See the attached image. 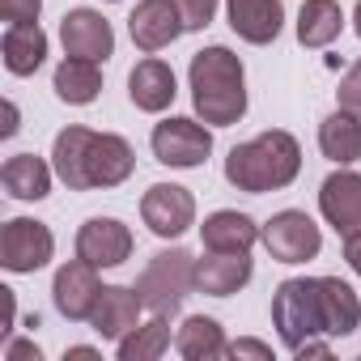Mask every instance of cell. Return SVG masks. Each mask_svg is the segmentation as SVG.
I'll list each match as a JSON object with an SVG mask.
<instances>
[{"label":"cell","mask_w":361,"mask_h":361,"mask_svg":"<svg viewBox=\"0 0 361 361\" xmlns=\"http://www.w3.org/2000/svg\"><path fill=\"white\" fill-rule=\"evenodd\" d=\"M56 174L73 192H85V188H115L132 174L136 157H132V145L115 132H90V128H64L56 136Z\"/></svg>","instance_id":"6da1fadb"},{"label":"cell","mask_w":361,"mask_h":361,"mask_svg":"<svg viewBox=\"0 0 361 361\" xmlns=\"http://www.w3.org/2000/svg\"><path fill=\"white\" fill-rule=\"evenodd\" d=\"M298 170H302V149L289 132H264L247 145H234L226 157V178L238 192H251V196L289 188Z\"/></svg>","instance_id":"7a4b0ae2"},{"label":"cell","mask_w":361,"mask_h":361,"mask_svg":"<svg viewBox=\"0 0 361 361\" xmlns=\"http://www.w3.org/2000/svg\"><path fill=\"white\" fill-rule=\"evenodd\" d=\"M192 102L196 115L213 128H230L247 111L243 64L230 47H204L192 56Z\"/></svg>","instance_id":"3957f363"},{"label":"cell","mask_w":361,"mask_h":361,"mask_svg":"<svg viewBox=\"0 0 361 361\" xmlns=\"http://www.w3.org/2000/svg\"><path fill=\"white\" fill-rule=\"evenodd\" d=\"M192 289H196V259L183 247L157 251L136 281V293H140L145 310H153V314H174Z\"/></svg>","instance_id":"277c9868"},{"label":"cell","mask_w":361,"mask_h":361,"mask_svg":"<svg viewBox=\"0 0 361 361\" xmlns=\"http://www.w3.org/2000/svg\"><path fill=\"white\" fill-rule=\"evenodd\" d=\"M272 323L281 331V340L293 348H302L306 340H314L323 331V302H319V281H285L272 298Z\"/></svg>","instance_id":"5b68a950"},{"label":"cell","mask_w":361,"mask_h":361,"mask_svg":"<svg viewBox=\"0 0 361 361\" xmlns=\"http://www.w3.org/2000/svg\"><path fill=\"white\" fill-rule=\"evenodd\" d=\"M259 238H264V247L272 251V259H281V264H306V259H314L319 247H323L319 226H314L306 213H298V209L276 213V217L259 230Z\"/></svg>","instance_id":"8992f818"},{"label":"cell","mask_w":361,"mask_h":361,"mask_svg":"<svg viewBox=\"0 0 361 361\" xmlns=\"http://www.w3.org/2000/svg\"><path fill=\"white\" fill-rule=\"evenodd\" d=\"M213 153V136L196 119H166L153 128V157L178 170H192Z\"/></svg>","instance_id":"52a82bcc"},{"label":"cell","mask_w":361,"mask_h":361,"mask_svg":"<svg viewBox=\"0 0 361 361\" xmlns=\"http://www.w3.org/2000/svg\"><path fill=\"white\" fill-rule=\"evenodd\" d=\"M51 251H56V243H51V230L43 221L13 217L0 230V264L9 272H39L51 259Z\"/></svg>","instance_id":"ba28073f"},{"label":"cell","mask_w":361,"mask_h":361,"mask_svg":"<svg viewBox=\"0 0 361 361\" xmlns=\"http://www.w3.org/2000/svg\"><path fill=\"white\" fill-rule=\"evenodd\" d=\"M140 217L157 238H178L196 221V200L178 183H153L145 192V200H140Z\"/></svg>","instance_id":"9c48e42d"},{"label":"cell","mask_w":361,"mask_h":361,"mask_svg":"<svg viewBox=\"0 0 361 361\" xmlns=\"http://www.w3.org/2000/svg\"><path fill=\"white\" fill-rule=\"evenodd\" d=\"M128 30H132V43L153 56V51L170 47L188 26H183V13H178L174 0H140L128 18Z\"/></svg>","instance_id":"30bf717a"},{"label":"cell","mask_w":361,"mask_h":361,"mask_svg":"<svg viewBox=\"0 0 361 361\" xmlns=\"http://www.w3.org/2000/svg\"><path fill=\"white\" fill-rule=\"evenodd\" d=\"M319 209H323L327 226H336L340 238L361 234V174L336 170L327 183L319 188Z\"/></svg>","instance_id":"8fae6325"},{"label":"cell","mask_w":361,"mask_h":361,"mask_svg":"<svg viewBox=\"0 0 361 361\" xmlns=\"http://www.w3.org/2000/svg\"><path fill=\"white\" fill-rule=\"evenodd\" d=\"M60 39H64V51L73 60H106L115 51V30L102 13L94 9H73L64 13V26H60Z\"/></svg>","instance_id":"7c38bea8"},{"label":"cell","mask_w":361,"mask_h":361,"mask_svg":"<svg viewBox=\"0 0 361 361\" xmlns=\"http://www.w3.org/2000/svg\"><path fill=\"white\" fill-rule=\"evenodd\" d=\"M77 255L90 259L94 268H115L132 255V234L115 217H90L77 234Z\"/></svg>","instance_id":"4fadbf2b"},{"label":"cell","mask_w":361,"mask_h":361,"mask_svg":"<svg viewBox=\"0 0 361 361\" xmlns=\"http://www.w3.org/2000/svg\"><path fill=\"white\" fill-rule=\"evenodd\" d=\"M51 293H56V310H60L64 319H90V310H94V302H98V293H102V285H98V276H94V264L81 259V255H77L73 264H64V268L56 272Z\"/></svg>","instance_id":"5bb4252c"},{"label":"cell","mask_w":361,"mask_h":361,"mask_svg":"<svg viewBox=\"0 0 361 361\" xmlns=\"http://www.w3.org/2000/svg\"><path fill=\"white\" fill-rule=\"evenodd\" d=\"M251 281V255L247 251H209L196 259V289L209 298H230Z\"/></svg>","instance_id":"9a60e30c"},{"label":"cell","mask_w":361,"mask_h":361,"mask_svg":"<svg viewBox=\"0 0 361 361\" xmlns=\"http://www.w3.org/2000/svg\"><path fill=\"white\" fill-rule=\"evenodd\" d=\"M140 310H145V302H140L136 289L102 285V293H98V302H94V310H90V323H94L98 336H106V340H123V336L136 327Z\"/></svg>","instance_id":"2e32d148"},{"label":"cell","mask_w":361,"mask_h":361,"mask_svg":"<svg viewBox=\"0 0 361 361\" xmlns=\"http://www.w3.org/2000/svg\"><path fill=\"white\" fill-rule=\"evenodd\" d=\"M230 9V26L238 39L264 47L281 35V22H285V5L281 0H226Z\"/></svg>","instance_id":"e0dca14e"},{"label":"cell","mask_w":361,"mask_h":361,"mask_svg":"<svg viewBox=\"0 0 361 361\" xmlns=\"http://www.w3.org/2000/svg\"><path fill=\"white\" fill-rule=\"evenodd\" d=\"M128 94H132L136 111H149V115L166 111V106L174 102V94H178L170 64H161V60H140V64L128 73Z\"/></svg>","instance_id":"ac0fdd59"},{"label":"cell","mask_w":361,"mask_h":361,"mask_svg":"<svg viewBox=\"0 0 361 361\" xmlns=\"http://www.w3.org/2000/svg\"><path fill=\"white\" fill-rule=\"evenodd\" d=\"M319 302H323V336H348L361 323V302L340 276H319Z\"/></svg>","instance_id":"d6986e66"},{"label":"cell","mask_w":361,"mask_h":361,"mask_svg":"<svg viewBox=\"0 0 361 361\" xmlns=\"http://www.w3.org/2000/svg\"><path fill=\"white\" fill-rule=\"evenodd\" d=\"M0 183H5V192L13 200H43L51 192V170L43 157L35 153H18L5 161V170H0Z\"/></svg>","instance_id":"ffe728a7"},{"label":"cell","mask_w":361,"mask_h":361,"mask_svg":"<svg viewBox=\"0 0 361 361\" xmlns=\"http://www.w3.org/2000/svg\"><path fill=\"white\" fill-rule=\"evenodd\" d=\"M47 56V35L39 30V22H13L5 30V68L13 77H30Z\"/></svg>","instance_id":"44dd1931"},{"label":"cell","mask_w":361,"mask_h":361,"mask_svg":"<svg viewBox=\"0 0 361 361\" xmlns=\"http://www.w3.org/2000/svg\"><path fill=\"white\" fill-rule=\"evenodd\" d=\"M200 238H204L209 251H251L255 238H259V226H255L247 213L221 209V213H213V217L200 226Z\"/></svg>","instance_id":"7402d4cb"},{"label":"cell","mask_w":361,"mask_h":361,"mask_svg":"<svg viewBox=\"0 0 361 361\" xmlns=\"http://www.w3.org/2000/svg\"><path fill=\"white\" fill-rule=\"evenodd\" d=\"M319 149H323V157H331V161H357L361 157V115H353V111H336V115H327L323 123H319Z\"/></svg>","instance_id":"603a6c76"},{"label":"cell","mask_w":361,"mask_h":361,"mask_svg":"<svg viewBox=\"0 0 361 361\" xmlns=\"http://www.w3.org/2000/svg\"><path fill=\"white\" fill-rule=\"evenodd\" d=\"M174 348L183 353L188 361H213V357H226L230 344H226V331H221L217 319H209V314H192L183 327H178Z\"/></svg>","instance_id":"cb8c5ba5"},{"label":"cell","mask_w":361,"mask_h":361,"mask_svg":"<svg viewBox=\"0 0 361 361\" xmlns=\"http://www.w3.org/2000/svg\"><path fill=\"white\" fill-rule=\"evenodd\" d=\"M344 30V13L336 0H306L302 13H298V39L302 47H327L336 43Z\"/></svg>","instance_id":"d4e9b609"},{"label":"cell","mask_w":361,"mask_h":361,"mask_svg":"<svg viewBox=\"0 0 361 361\" xmlns=\"http://www.w3.org/2000/svg\"><path fill=\"white\" fill-rule=\"evenodd\" d=\"M98 90H102V73H98L94 60H73V56H68V60L56 68V94H60V102L85 106V102L98 98Z\"/></svg>","instance_id":"484cf974"},{"label":"cell","mask_w":361,"mask_h":361,"mask_svg":"<svg viewBox=\"0 0 361 361\" xmlns=\"http://www.w3.org/2000/svg\"><path fill=\"white\" fill-rule=\"evenodd\" d=\"M170 348V323L166 314H157L153 323L145 327H132L123 340H119V361H153Z\"/></svg>","instance_id":"4316f807"},{"label":"cell","mask_w":361,"mask_h":361,"mask_svg":"<svg viewBox=\"0 0 361 361\" xmlns=\"http://www.w3.org/2000/svg\"><path fill=\"white\" fill-rule=\"evenodd\" d=\"M178 13H183V26L188 30H204L217 13V0H174Z\"/></svg>","instance_id":"83f0119b"},{"label":"cell","mask_w":361,"mask_h":361,"mask_svg":"<svg viewBox=\"0 0 361 361\" xmlns=\"http://www.w3.org/2000/svg\"><path fill=\"white\" fill-rule=\"evenodd\" d=\"M336 98H340V106L344 111H353V115H361V60L344 73V81H340V90H336Z\"/></svg>","instance_id":"f1b7e54d"},{"label":"cell","mask_w":361,"mask_h":361,"mask_svg":"<svg viewBox=\"0 0 361 361\" xmlns=\"http://www.w3.org/2000/svg\"><path fill=\"white\" fill-rule=\"evenodd\" d=\"M39 9H43V0H0V18L9 26L13 22H39Z\"/></svg>","instance_id":"f546056e"},{"label":"cell","mask_w":361,"mask_h":361,"mask_svg":"<svg viewBox=\"0 0 361 361\" xmlns=\"http://www.w3.org/2000/svg\"><path fill=\"white\" fill-rule=\"evenodd\" d=\"M226 353H230V357H259V361H272V348L259 344V340H234Z\"/></svg>","instance_id":"4dcf8cb0"},{"label":"cell","mask_w":361,"mask_h":361,"mask_svg":"<svg viewBox=\"0 0 361 361\" xmlns=\"http://www.w3.org/2000/svg\"><path fill=\"white\" fill-rule=\"evenodd\" d=\"M9 361H43V353H39V344H30V340H18V344H9V353H5Z\"/></svg>","instance_id":"1f68e13d"},{"label":"cell","mask_w":361,"mask_h":361,"mask_svg":"<svg viewBox=\"0 0 361 361\" xmlns=\"http://www.w3.org/2000/svg\"><path fill=\"white\" fill-rule=\"evenodd\" d=\"M344 259H348V268L361 276V234H353V238H344Z\"/></svg>","instance_id":"d6a6232c"},{"label":"cell","mask_w":361,"mask_h":361,"mask_svg":"<svg viewBox=\"0 0 361 361\" xmlns=\"http://www.w3.org/2000/svg\"><path fill=\"white\" fill-rule=\"evenodd\" d=\"M293 357H327V344H319V340H306L302 348H293Z\"/></svg>","instance_id":"836d02e7"},{"label":"cell","mask_w":361,"mask_h":361,"mask_svg":"<svg viewBox=\"0 0 361 361\" xmlns=\"http://www.w3.org/2000/svg\"><path fill=\"white\" fill-rule=\"evenodd\" d=\"M64 357H77V361H94L98 353H94V348H85V344H77V348H68Z\"/></svg>","instance_id":"e575fe53"},{"label":"cell","mask_w":361,"mask_h":361,"mask_svg":"<svg viewBox=\"0 0 361 361\" xmlns=\"http://www.w3.org/2000/svg\"><path fill=\"white\" fill-rule=\"evenodd\" d=\"M18 132V106H9V123H5V136H13Z\"/></svg>","instance_id":"d590c367"},{"label":"cell","mask_w":361,"mask_h":361,"mask_svg":"<svg viewBox=\"0 0 361 361\" xmlns=\"http://www.w3.org/2000/svg\"><path fill=\"white\" fill-rule=\"evenodd\" d=\"M353 26H357V35H361V0H357V13H353Z\"/></svg>","instance_id":"8d00e7d4"}]
</instances>
